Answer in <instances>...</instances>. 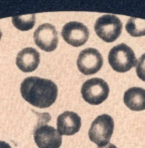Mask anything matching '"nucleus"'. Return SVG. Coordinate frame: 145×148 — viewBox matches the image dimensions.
I'll use <instances>...</instances> for the list:
<instances>
[{"label":"nucleus","mask_w":145,"mask_h":148,"mask_svg":"<svg viewBox=\"0 0 145 148\" xmlns=\"http://www.w3.org/2000/svg\"><path fill=\"white\" fill-rule=\"evenodd\" d=\"M77 66L82 74L89 76L101 70L103 66V57L96 49H86L79 53Z\"/></svg>","instance_id":"7"},{"label":"nucleus","mask_w":145,"mask_h":148,"mask_svg":"<svg viewBox=\"0 0 145 148\" xmlns=\"http://www.w3.org/2000/svg\"><path fill=\"white\" fill-rule=\"evenodd\" d=\"M1 37H2V31L0 30V39H1Z\"/></svg>","instance_id":"18"},{"label":"nucleus","mask_w":145,"mask_h":148,"mask_svg":"<svg viewBox=\"0 0 145 148\" xmlns=\"http://www.w3.org/2000/svg\"><path fill=\"white\" fill-rule=\"evenodd\" d=\"M34 138L39 148H60L63 142L61 133L45 123L39 124L34 129Z\"/></svg>","instance_id":"6"},{"label":"nucleus","mask_w":145,"mask_h":148,"mask_svg":"<svg viewBox=\"0 0 145 148\" xmlns=\"http://www.w3.org/2000/svg\"><path fill=\"white\" fill-rule=\"evenodd\" d=\"M114 121L113 118L107 114L98 116L89 129V138L92 142L96 143L99 147L109 144L113 135Z\"/></svg>","instance_id":"3"},{"label":"nucleus","mask_w":145,"mask_h":148,"mask_svg":"<svg viewBox=\"0 0 145 148\" xmlns=\"http://www.w3.org/2000/svg\"><path fill=\"white\" fill-rule=\"evenodd\" d=\"M98 148H117L115 146L114 144H107V145H105V146H102V147H98Z\"/></svg>","instance_id":"17"},{"label":"nucleus","mask_w":145,"mask_h":148,"mask_svg":"<svg viewBox=\"0 0 145 148\" xmlns=\"http://www.w3.org/2000/svg\"><path fill=\"white\" fill-rule=\"evenodd\" d=\"M0 148H11V146L5 141H0Z\"/></svg>","instance_id":"16"},{"label":"nucleus","mask_w":145,"mask_h":148,"mask_svg":"<svg viewBox=\"0 0 145 148\" xmlns=\"http://www.w3.org/2000/svg\"><path fill=\"white\" fill-rule=\"evenodd\" d=\"M12 23L17 29L21 31H27L31 29L36 24V15L27 14L22 16H14L12 17Z\"/></svg>","instance_id":"14"},{"label":"nucleus","mask_w":145,"mask_h":148,"mask_svg":"<svg viewBox=\"0 0 145 148\" xmlns=\"http://www.w3.org/2000/svg\"><path fill=\"white\" fill-rule=\"evenodd\" d=\"M126 30L131 36H143L145 35V20L131 17L126 23Z\"/></svg>","instance_id":"13"},{"label":"nucleus","mask_w":145,"mask_h":148,"mask_svg":"<svg viewBox=\"0 0 145 148\" xmlns=\"http://www.w3.org/2000/svg\"><path fill=\"white\" fill-rule=\"evenodd\" d=\"M109 86L103 79L93 78L83 84L82 97L91 105H100L109 96Z\"/></svg>","instance_id":"4"},{"label":"nucleus","mask_w":145,"mask_h":148,"mask_svg":"<svg viewBox=\"0 0 145 148\" xmlns=\"http://www.w3.org/2000/svg\"><path fill=\"white\" fill-rule=\"evenodd\" d=\"M95 31L102 40L113 42L121 34L122 23L116 15L105 14L95 22Z\"/></svg>","instance_id":"5"},{"label":"nucleus","mask_w":145,"mask_h":148,"mask_svg":"<svg viewBox=\"0 0 145 148\" xmlns=\"http://www.w3.org/2000/svg\"><path fill=\"white\" fill-rule=\"evenodd\" d=\"M136 74L140 80L145 82V53L140 57L136 64Z\"/></svg>","instance_id":"15"},{"label":"nucleus","mask_w":145,"mask_h":148,"mask_svg":"<svg viewBox=\"0 0 145 148\" xmlns=\"http://www.w3.org/2000/svg\"><path fill=\"white\" fill-rule=\"evenodd\" d=\"M82 120L77 113L72 111H66L59 115L57 120V131L61 135L72 136L78 133L81 129Z\"/></svg>","instance_id":"10"},{"label":"nucleus","mask_w":145,"mask_h":148,"mask_svg":"<svg viewBox=\"0 0 145 148\" xmlns=\"http://www.w3.org/2000/svg\"><path fill=\"white\" fill-rule=\"evenodd\" d=\"M20 93L24 100L34 107L49 108L57 98V87L53 81L38 77L24 79L20 86Z\"/></svg>","instance_id":"1"},{"label":"nucleus","mask_w":145,"mask_h":148,"mask_svg":"<svg viewBox=\"0 0 145 148\" xmlns=\"http://www.w3.org/2000/svg\"><path fill=\"white\" fill-rule=\"evenodd\" d=\"M124 104L132 111L145 110V90L139 87L128 89L124 94Z\"/></svg>","instance_id":"12"},{"label":"nucleus","mask_w":145,"mask_h":148,"mask_svg":"<svg viewBox=\"0 0 145 148\" xmlns=\"http://www.w3.org/2000/svg\"><path fill=\"white\" fill-rule=\"evenodd\" d=\"M40 62V56L36 49L25 47L16 56V66L24 73H31L36 71Z\"/></svg>","instance_id":"11"},{"label":"nucleus","mask_w":145,"mask_h":148,"mask_svg":"<svg viewBox=\"0 0 145 148\" xmlns=\"http://www.w3.org/2000/svg\"><path fill=\"white\" fill-rule=\"evenodd\" d=\"M89 29L85 24L78 21H71L65 24L62 29L64 40L75 47L84 45L89 38Z\"/></svg>","instance_id":"9"},{"label":"nucleus","mask_w":145,"mask_h":148,"mask_svg":"<svg viewBox=\"0 0 145 148\" xmlns=\"http://www.w3.org/2000/svg\"><path fill=\"white\" fill-rule=\"evenodd\" d=\"M34 42L44 51H53L59 45V36L55 27L51 23L41 24L34 34Z\"/></svg>","instance_id":"8"},{"label":"nucleus","mask_w":145,"mask_h":148,"mask_svg":"<svg viewBox=\"0 0 145 148\" xmlns=\"http://www.w3.org/2000/svg\"><path fill=\"white\" fill-rule=\"evenodd\" d=\"M108 60L111 68L118 73L128 72L137 64L134 51L125 43L113 47L109 53Z\"/></svg>","instance_id":"2"}]
</instances>
